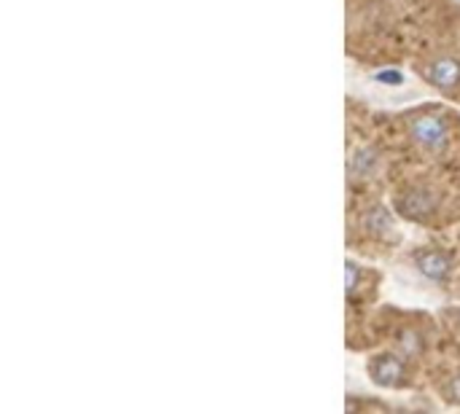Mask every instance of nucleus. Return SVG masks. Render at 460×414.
I'll list each match as a JSON object with an SVG mask.
<instances>
[{
  "label": "nucleus",
  "instance_id": "obj_8",
  "mask_svg": "<svg viewBox=\"0 0 460 414\" xmlns=\"http://www.w3.org/2000/svg\"><path fill=\"white\" fill-rule=\"evenodd\" d=\"M353 285H355V266L347 264V291H353Z\"/></svg>",
  "mask_w": 460,
  "mask_h": 414
},
{
  "label": "nucleus",
  "instance_id": "obj_4",
  "mask_svg": "<svg viewBox=\"0 0 460 414\" xmlns=\"http://www.w3.org/2000/svg\"><path fill=\"white\" fill-rule=\"evenodd\" d=\"M420 269L430 277V280H442L447 275V269H449V264H447L445 256H439V253H423L420 256Z\"/></svg>",
  "mask_w": 460,
  "mask_h": 414
},
{
  "label": "nucleus",
  "instance_id": "obj_9",
  "mask_svg": "<svg viewBox=\"0 0 460 414\" xmlns=\"http://www.w3.org/2000/svg\"><path fill=\"white\" fill-rule=\"evenodd\" d=\"M380 81H390V84H399L401 76H396V73H383V76H380Z\"/></svg>",
  "mask_w": 460,
  "mask_h": 414
},
{
  "label": "nucleus",
  "instance_id": "obj_6",
  "mask_svg": "<svg viewBox=\"0 0 460 414\" xmlns=\"http://www.w3.org/2000/svg\"><path fill=\"white\" fill-rule=\"evenodd\" d=\"M388 215H385V210H371V213L366 215V226L374 231H385L388 229Z\"/></svg>",
  "mask_w": 460,
  "mask_h": 414
},
{
  "label": "nucleus",
  "instance_id": "obj_1",
  "mask_svg": "<svg viewBox=\"0 0 460 414\" xmlns=\"http://www.w3.org/2000/svg\"><path fill=\"white\" fill-rule=\"evenodd\" d=\"M409 132L417 143L428 145V148H439L447 140V124L442 122V116L436 113H426V116H417L409 124Z\"/></svg>",
  "mask_w": 460,
  "mask_h": 414
},
{
  "label": "nucleus",
  "instance_id": "obj_5",
  "mask_svg": "<svg viewBox=\"0 0 460 414\" xmlns=\"http://www.w3.org/2000/svg\"><path fill=\"white\" fill-rule=\"evenodd\" d=\"M401 377V366L393 358H385L380 363H374V380L380 384H393Z\"/></svg>",
  "mask_w": 460,
  "mask_h": 414
},
{
  "label": "nucleus",
  "instance_id": "obj_3",
  "mask_svg": "<svg viewBox=\"0 0 460 414\" xmlns=\"http://www.w3.org/2000/svg\"><path fill=\"white\" fill-rule=\"evenodd\" d=\"M430 207H433V202L423 191H412L407 200L401 202V213L409 215V218H426L430 213Z\"/></svg>",
  "mask_w": 460,
  "mask_h": 414
},
{
  "label": "nucleus",
  "instance_id": "obj_2",
  "mask_svg": "<svg viewBox=\"0 0 460 414\" xmlns=\"http://www.w3.org/2000/svg\"><path fill=\"white\" fill-rule=\"evenodd\" d=\"M428 78L442 89H452L460 81V65L452 60H436L428 67Z\"/></svg>",
  "mask_w": 460,
  "mask_h": 414
},
{
  "label": "nucleus",
  "instance_id": "obj_7",
  "mask_svg": "<svg viewBox=\"0 0 460 414\" xmlns=\"http://www.w3.org/2000/svg\"><path fill=\"white\" fill-rule=\"evenodd\" d=\"M447 390H449V393H447V396H449V399L460 401V377H455V380H452V382L447 384Z\"/></svg>",
  "mask_w": 460,
  "mask_h": 414
}]
</instances>
